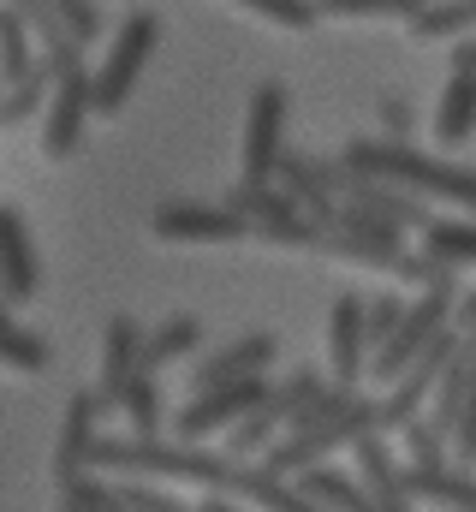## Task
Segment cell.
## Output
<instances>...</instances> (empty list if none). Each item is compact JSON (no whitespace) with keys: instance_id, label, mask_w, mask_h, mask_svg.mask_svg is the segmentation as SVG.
Masks as SVG:
<instances>
[{"instance_id":"cell-1","label":"cell","mask_w":476,"mask_h":512,"mask_svg":"<svg viewBox=\"0 0 476 512\" xmlns=\"http://www.w3.org/2000/svg\"><path fill=\"white\" fill-rule=\"evenodd\" d=\"M340 167L352 179H375V185H393L417 203H459L476 209V167H453L441 155H423L411 143H381V137H352L340 149Z\"/></svg>"},{"instance_id":"cell-2","label":"cell","mask_w":476,"mask_h":512,"mask_svg":"<svg viewBox=\"0 0 476 512\" xmlns=\"http://www.w3.org/2000/svg\"><path fill=\"white\" fill-rule=\"evenodd\" d=\"M90 477H149V483H197L209 495H227L233 489V471L221 453H203V447H179V441H125V435H102L84 459Z\"/></svg>"},{"instance_id":"cell-3","label":"cell","mask_w":476,"mask_h":512,"mask_svg":"<svg viewBox=\"0 0 476 512\" xmlns=\"http://www.w3.org/2000/svg\"><path fill=\"white\" fill-rule=\"evenodd\" d=\"M363 435H375V399H369V393H352L334 417H322V423H310V429H298V435H280V441L256 459V471H262V477H280V483H298V477L316 471L334 447H352Z\"/></svg>"},{"instance_id":"cell-4","label":"cell","mask_w":476,"mask_h":512,"mask_svg":"<svg viewBox=\"0 0 476 512\" xmlns=\"http://www.w3.org/2000/svg\"><path fill=\"white\" fill-rule=\"evenodd\" d=\"M453 310H459V274L441 280V286H429V292H417L411 310H405V322L393 328V340H387L363 370H369L375 382L393 387L417 358H423V352H429V346H435V340H441V334H453Z\"/></svg>"},{"instance_id":"cell-5","label":"cell","mask_w":476,"mask_h":512,"mask_svg":"<svg viewBox=\"0 0 476 512\" xmlns=\"http://www.w3.org/2000/svg\"><path fill=\"white\" fill-rule=\"evenodd\" d=\"M155 36H161V18H155V12H143V6L125 12L108 60L90 72V102H96V114H119V108H125V96L137 90V78H143V66H149V54H155Z\"/></svg>"},{"instance_id":"cell-6","label":"cell","mask_w":476,"mask_h":512,"mask_svg":"<svg viewBox=\"0 0 476 512\" xmlns=\"http://www.w3.org/2000/svg\"><path fill=\"white\" fill-rule=\"evenodd\" d=\"M286 84L280 78H262L250 90V108H244V161H238V185H274V167L286 155Z\"/></svg>"},{"instance_id":"cell-7","label":"cell","mask_w":476,"mask_h":512,"mask_svg":"<svg viewBox=\"0 0 476 512\" xmlns=\"http://www.w3.org/2000/svg\"><path fill=\"white\" fill-rule=\"evenodd\" d=\"M221 209L238 215V221L250 227V239H262V245H274V251H316V227H310L304 209H298L292 197H280L274 185H233Z\"/></svg>"},{"instance_id":"cell-8","label":"cell","mask_w":476,"mask_h":512,"mask_svg":"<svg viewBox=\"0 0 476 512\" xmlns=\"http://www.w3.org/2000/svg\"><path fill=\"white\" fill-rule=\"evenodd\" d=\"M274 191H280V197H292L316 233H328V227L340 221L346 167H340V161H322V155H298V149H286V155H280V167H274Z\"/></svg>"},{"instance_id":"cell-9","label":"cell","mask_w":476,"mask_h":512,"mask_svg":"<svg viewBox=\"0 0 476 512\" xmlns=\"http://www.w3.org/2000/svg\"><path fill=\"white\" fill-rule=\"evenodd\" d=\"M453 352H459V334H441L399 382L387 387V399H375V435H381V441L423 417V405H429V393H435V382H441V370L453 364Z\"/></svg>"},{"instance_id":"cell-10","label":"cell","mask_w":476,"mask_h":512,"mask_svg":"<svg viewBox=\"0 0 476 512\" xmlns=\"http://www.w3.org/2000/svg\"><path fill=\"white\" fill-rule=\"evenodd\" d=\"M256 405H268V382H233V387H215V393H197L191 405L173 411V441L179 447H197L209 435H227Z\"/></svg>"},{"instance_id":"cell-11","label":"cell","mask_w":476,"mask_h":512,"mask_svg":"<svg viewBox=\"0 0 476 512\" xmlns=\"http://www.w3.org/2000/svg\"><path fill=\"white\" fill-rule=\"evenodd\" d=\"M90 120H96V102H90V66L48 78V108H42V155H48V161L78 155V143H84V126H90Z\"/></svg>"},{"instance_id":"cell-12","label":"cell","mask_w":476,"mask_h":512,"mask_svg":"<svg viewBox=\"0 0 476 512\" xmlns=\"http://www.w3.org/2000/svg\"><path fill=\"white\" fill-rule=\"evenodd\" d=\"M149 233L167 239V245H233V239H250V227L238 215H227L221 203H155Z\"/></svg>"},{"instance_id":"cell-13","label":"cell","mask_w":476,"mask_h":512,"mask_svg":"<svg viewBox=\"0 0 476 512\" xmlns=\"http://www.w3.org/2000/svg\"><path fill=\"white\" fill-rule=\"evenodd\" d=\"M316 251L363 262V268H393L405 256V233H393V227H381V221H369V215H357V209L340 203V221L328 233H316Z\"/></svg>"},{"instance_id":"cell-14","label":"cell","mask_w":476,"mask_h":512,"mask_svg":"<svg viewBox=\"0 0 476 512\" xmlns=\"http://www.w3.org/2000/svg\"><path fill=\"white\" fill-rule=\"evenodd\" d=\"M346 399H352V393H340L328 376H316V370H292L280 387H268V417H274L286 435H298V429L334 417Z\"/></svg>"},{"instance_id":"cell-15","label":"cell","mask_w":476,"mask_h":512,"mask_svg":"<svg viewBox=\"0 0 476 512\" xmlns=\"http://www.w3.org/2000/svg\"><path fill=\"white\" fill-rule=\"evenodd\" d=\"M274 358H280V340L274 334H244L227 352H215V358H203L191 370V399L197 393H215V387H233V382H268V364Z\"/></svg>"},{"instance_id":"cell-16","label":"cell","mask_w":476,"mask_h":512,"mask_svg":"<svg viewBox=\"0 0 476 512\" xmlns=\"http://www.w3.org/2000/svg\"><path fill=\"white\" fill-rule=\"evenodd\" d=\"M363 358H369V346H363V298L340 292L334 310H328V382L340 393H357Z\"/></svg>"},{"instance_id":"cell-17","label":"cell","mask_w":476,"mask_h":512,"mask_svg":"<svg viewBox=\"0 0 476 512\" xmlns=\"http://www.w3.org/2000/svg\"><path fill=\"white\" fill-rule=\"evenodd\" d=\"M102 417H108V405L96 399V387L66 399V423H60V441H54V483L84 477V459L102 441Z\"/></svg>"},{"instance_id":"cell-18","label":"cell","mask_w":476,"mask_h":512,"mask_svg":"<svg viewBox=\"0 0 476 512\" xmlns=\"http://www.w3.org/2000/svg\"><path fill=\"white\" fill-rule=\"evenodd\" d=\"M0 292H6V310L42 292L36 239H30V227H24V215H18V209H6V203H0Z\"/></svg>"},{"instance_id":"cell-19","label":"cell","mask_w":476,"mask_h":512,"mask_svg":"<svg viewBox=\"0 0 476 512\" xmlns=\"http://www.w3.org/2000/svg\"><path fill=\"white\" fill-rule=\"evenodd\" d=\"M137 376H143V328H137V316L119 310L114 322H108V334H102V382H96V399L108 411H119V393Z\"/></svg>"},{"instance_id":"cell-20","label":"cell","mask_w":476,"mask_h":512,"mask_svg":"<svg viewBox=\"0 0 476 512\" xmlns=\"http://www.w3.org/2000/svg\"><path fill=\"white\" fill-rule=\"evenodd\" d=\"M340 203L357 209V215H369V221H381V227H393V233H423L435 221L417 197H405L393 185H375V179H352V173H346V197Z\"/></svg>"},{"instance_id":"cell-21","label":"cell","mask_w":476,"mask_h":512,"mask_svg":"<svg viewBox=\"0 0 476 512\" xmlns=\"http://www.w3.org/2000/svg\"><path fill=\"white\" fill-rule=\"evenodd\" d=\"M352 459H357V489L375 501V507L387 512H405L411 501H405V483H399V453L381 441V435H363V441H352Z\"/></svg>"},{"instance_id":"cell-22","label":"cell","mask_w":476,"mask_h":512,"mask_svg":"<svg viewBox=\"0 0 476 512\" xmlns=\"http://www.w3.org/2000/svg\"><path fill=\"white\" fill-rule=\"evenodd\" d=\"M399 483H405V501H429L441 512H476V471H459V465L411 471V465H399Z\"/></svg>"},{"instance_id":"cell-23","label":"cell","mask_w":476,"mask_h":512,"mask_svg":"<svg viewBox=\"0 0 476 512\" xmlns=\"http://www.w3.org/2000/svg\"><path fill=\"white\" fill-rule=\"evenodd\" d=\"M471 131H476V78L471 72H453L447 90H441V108H435V143L459 149Z\"/></svg>"},{"instance_id":"cell-24","label":"cell","mask_w":476,"mask_h":512,"mask_svg":"<svg viewBox=\"0 0 476 512\" xmlns=\"http://www.w3.org/2000/svg\"><path fill=\"white\" fill-rule=\"evenodd\" d=\"M310 507H322V512H387V507H375L363 489H357L352 477H340V471H328V465H316V471H304L298 483H292ZM411 512V507H405Z\"/></svg>"},{"instance_id":"cell-25","label":"cell","mask_w":476,"mask_h":512,"mask_svg":"<svg viewBox=\"0 0 476 512\" xmlns=\"http://www.w3.org/2000/svg\"><path fill=\"white\" fill-rule=\"evenodd\" d=\"M203 346V322L197 316H167L161 328L143 334V376H161L173 358H191Z\"/></svg>"},{"instance_id":"cell-26","label":"cell","mask_w":476,"mask_h":512,"mask_svg":"<svg viewBox=\"0 0 476 512\" xmlns=\"http://www.w3.org/2000/svg\"><path fill=\"white\" fill-rule=\"evenodd\" d=\"M471 370H476V364H465V352H453V364L441 370V382H435L429 405H423V423H429V429H435L441 441H453V423H459V405H465Z\"/></svg>"},{"instance_id":"cell-27","label":"cell","mask_w":476,"mask_h":512,"mask_svg":"<svg viewBox=\"0 0 476 512\" xmlns=\"http://www.w3.org/2000/svg\"><path fill=\"white\" fill-rule=\"evenodd\" d=\"M417 239H423L417 251L429 262H441V268H453V274L476 268V221H429Z\"/></svg>"},{"instance_id":"cell-28","label":"cell","mask_w":476,"mask_h":512,"mask_svg":"<svg viewBox=\"0 0 476 512\" xmlns=\"http://www.w3.org/2000/svg\"><path fill=\"white\" fill-rule=\"evenodd\" d=\"M227 495H238V501H256L262 512H322V507H310L292 483H280V477H262L256 465H238L233 471V489Z\"/></svg>"},{"instance_id":"cell-29","label":"cell","mask_w":476,"mask_h":512,"mask_svg":"<svg viewBox=\"0 0 476 512\" xmlns=\"http://www.w3.org/2000/svg\"><path fill=\"white\" fill-rule=\"evenodd\" d=\"M119 417H125V441H161V387H155V376L125 382Z\"/></svg>"},{"instance_id":"cell-30","label":"cell","mask_w":476,"mask_h":512,"mask_svg":"<svg viewBox=\"0 0 476 512\" xmlns=\"http://www.w3.org/2000/svg\"><path fill=\"white\" fill-rule=\"evenodd\" d=\"M36 72V54H30V30L18 18V6H0V90L24 84Z\"/></svg>"},{"instance_id":"cell-31","label":"cell","mask_w":476,"mask_h":512,"mask_svg":"<svg viewBox=\"0 0 476 512\" xmlns=\"http://www.w3.org/2000/svg\"><path fill=\"white\" fill-rule=\"evenodd\" d=\"M274 441H280V423L268 417V405H256L244 423H233V429H227V453H221V459H227V465H256Z\"/></svg>"},{"instance_id":"cell-32","label":"cell","mask_w":476,"mask_h":512,"mask_svg":"<svg viewBox=\"0 0 476 512\" xmlns=\"http://www.w3.org/2000/svg\"><path fill=\"white\" fill-rule=\"evenodd\" d=\"M0 364L6 370H48V340L42 334H30L12 310H0Z\"/></svg>"},{"instance_id":"cell-33","label":"cell","mask_w":476,"mask_h":512,"mask_svg":"<svg viewBox=\"0 0 476 512\" xmlns=\"http://www.w3.org/2000/svg\"><path fill=\"white\" fill-rule=\"evenodd\" d=\"M405 30L411 36H423V42H435V36H471L476 30V0H465V6H417L411 18H405Z\"/></svg>"},{"instance_id":"cell-34","label":"cell","mask_w":476,"mask_h":512,"mask_svg":"<svg viewBox=\"0 0 476 512\" xmlns=\"http://www.w3.org/2000/svg\"><path fill=\"white\" fill-rule=\"evenodd\" d=\"M42 108H48V72H42V66H36L24 84L0 90V126H30Z\"/></svg>"},{"instance_id":"cell-35","label":"cell","mask_w":476,"mask_h":512,"mask_svg":"<svg viewBox=\"0 0 476 512\" xmlns=\"http://www.w3.org/2000/svg\"><path fill=\"white\" fill-rule=\"evenodd\" d=\"M405 310H411V304H405L399 292H375V298L363 304V346H369V358L393 340V328L405 322Z\"/></svg>"},{"instance_id":"cell-36","label":"cell","mask_w":476,"mask_h":512,"mask_svg":"<svg viewBox=\"0 0 476 512\" xmlns=\"http://www.w3.org/2000/svg\"><path fill=\"white\" fill-rule=\"evenodd\" d=\"M60 507H72V512H125V501H119V483L84 471V477L60 483Z\"/></svg>"},{"instance_id":"cell-37","label":"cell","mask_w":476,"mask_h":512,"mask_svg":"<svg viewBox=\"0 0 476 512\" xmlns=\"http://www.w3.org/2000/svg\"><path fill=\"white\" fill-rule=\"evenodd\" d=\"M399 453H405L399 465H411V471H435V465H453V459H447V441H441V435H435L423 417L399 429Z\"/></svg>"},{"instance_id":"cell-38","label":"cell","mask_w":476,"mask_h":512,"mask_svg":"<svg viewBox=\"0 0 476 512\" xmlns=\"http://www.w3.org/2000/svg\"><path fill=\"white\" fill-rule=\"evenodd\" d=\"M423 0H322L316 18H411Z\"/></svg>"},{"instance_id":"cell-39","label":"cell","mask_w":476,"mask_h":512,"mask_svg":"<svg viewBox=\"0 0 476 512\" xmlns=\"http://www.w3.org/2000/svg\"><path fill=\"white\" fill-rule=\"evenodd\" d=\"M250 18H268V24H286V30H316V6L310 0H244Z\"/></svg>"},{"instance_id":"cell-40","label":"cell","mask_w":476,"mask_h":512,"mask_svg":"<svg viewBox=\"0 0 476 512\" xmlns=\"http://www.w3.org/2000/svg\"><path fill=\"white\" fill-rule=\"evenodd\" d=\"M54 12H60V30L72 36V48H90V42L102 36V6H90V0H60Z\"/></svg>"},{"instance_id":"cell-41","label":"cell","mask_w":476,"mask_h":512,"mask_svg":"<svg viewBox=\"0 0 476 512\" xmlns=\"http://www.w3.org/2000/svg\"><path fill=\"white\" fill-rule=\"evenodd\" d=\"M447 447L459 453V471L476 465V370H471V387H465V405H459V423H453V441Z\"/></svg>"},{"instance_id":"cell-42","label":"cell","mask_w":476,"mask_h":512,"mask_svg":"<svg viewBox=\"0 0 476 512\" xmlns=\"http://www.w3.org/2000/svg\"><path fill=\"white\" fill-rule=\"evenodd\" d=\"M393 274L405 280V286H417V292H429V286H441V280H453V268H441V262H429L423 251H405L393 262Z\"/></svg>"},{"instance_id":"cell-43","label":"cell","mask_w":476,"mask_h":512,"mask_svg":"<svg viewBox=\"0 0 476 512\" xmlns=\"http://www.w3.org/2000/svg\"><path fill=\"white\" fill-rule=\"evenodd\" d=\"M381 143H411V102L405 96H381Z\"/></svg>"},{"instance_id":"cell-44","label":"cell","mask_w":476,"mask_h":512,"mask_svg":"<svg viewBox=\"0 0 476 512\" xmlns=\"http://www.w3.org/2000/svg\"><path fill=\"white\" fill-rule=\"evenodd\" d=\"M453 334H476V292H459V310H453Z\"/></svg>"},{"instance_id":"cell-45","label":"cell","mask_w":476,"mask_h":512,"mask_svg":"<svg viewBox=\"0 0 476 512\" xmlns=\"http://www.w3.org/2000/svg\"><path fill=\"white\" fill-rule=\"evenodd\" d=\"M197 512H244V507H238V501H227V495H209Z\"/></svg>"},{"instance_id":"cell-46","label":"cell","mask_w":476,"mask_h":512,"mask_svg":"<svg viewBox=\"0 0 476 512\" xmlns=\"http://www.w3.org/2000/svg\"><path fill=\"white\" fill-rule=\"evenodd\" d=\"M459 352H465V364H476V334H459Z\"/></svg>"},{"instance_id":"cell-47","label":"cell","mask_w":476,"mask_h":512,"mask_svg":"<svg viewBox=\"0 0 476 512\" xmlns=\"http://www.w3.org/2000/svg\"><path fill=\"white\" fill-rule=\"evenodd\" d=\"M0 310H6V292H0Z\"/></svg>"}]
</instances>
